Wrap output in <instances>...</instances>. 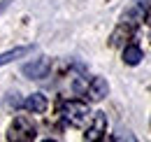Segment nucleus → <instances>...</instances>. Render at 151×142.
I'll return each instance as SVG.
<instances>
[{"label": "nucleus", "instance_id": "obj_1", "mask_svg": "<svg viewBox=\"0 0 151 142\" xmlns=\"http://www.w3.org/2000/svg\"><path fill=\"white\" fill-rule=\"evenodd\" d=\"M60 117H63V121L70 126H84L88 119H91V109L86 103H79V100H65V103H60Z\"/></svg>", "mask_w": 151, "mask_h": 142}, {"label": "nucleus", "instance_id": "obj_2", "mask_svg": "<svg viewBox=\"0 0 151 142\" xmlns=\"http://www.w3.org/2000/svg\"><path fill=\"white\" fill-rule=\"evenodd\" d=\"M35 138H37V128L28 117H17L7 130V140H14V142H30Z\"/></svg>", "mask_w": 151, "mask_h": 142}, {"label": "nucleus", "instance_id": "obj_3", "mask_svg": "<svg viewBox=\"0 0 151 142\" xmlns=\"http://www.w3.org/2000/svg\"><path fill=\"white\" fill-rule=\"evenodd\" d=\"M149 14H151V0H135L130 7L126 9L121 23H126L130 28H137L144 19H149Z\"/></svg>", "mask_w": 151, "mask_h": 142}, {"label": "nucleus", "instance_id": "obj_4", "mask_svg": "<svg viewBox=\"0 0 151 142\" xmlns=\"http://www.w3.org/2000/svg\"><path fill=\"white\" fill-rule=\"evenodd\" d=\"M49 70H51V61L49 58H37V61L23 65V75L28 79H44L49 75Z\"/></svg>", "mask_w": 151, "mask_h": 142}, {"label": "nucleus", "instance_id": "obj_5", "mask_svg": "<svg viewBox=\"0 0 151 142\" xmlns=\"http://www.w3.org/2000/svg\"><path fill=\"white\" fill-rule=\"evenodd\" d=\"M105 130H107V117H105L102 112H95L93 114V124L88 126V130L84 133V140H88V142L100 140V138L105 135Z\"/></svg>", "mask_w": 151, "mask_h": 142}, {"label": "nucleus", "instance_id": "obj_6", "mask_svg": "<svg viewBox=\"0 0 151 142\" xmlns=\"http://www.w3.org/2000/svg\"><path fill=\"white\" fill-rule=\"evenodd\" d=\"M84 93H86L88 100H102V98L109 93V84H107V79H102V77H93V79L88 82V86L84 89Z\"/></svg>", "mask_w": 151, "mask_h": 142}, {"label": "nucleus", "instance_id": "obj_7", "mask_svg": "<svg viewBox=\"0 0 151 142\" xmlns=\"http://www.w3.org/2000/svg\"><path fill=\"white\" fill-rule=\"evenodd\" d=\"M35 51V44H28V47H17V49H9V51L0 54V68L2 65H7V63H14L17 58H23V56H28V54Z\"/></svg>", "mask_w": 151, "mask_h": 142}, {"label": "nucleus", "instance_id": "obj_8", "mask_svg": "<svg viewBox=\"0 0 151 142\" xmlns=\"http://www.w3.org/2000/svg\"><path fill=\"white\" fill-rule=\"evenodd\" d=\"M21 105L26 107L28 112H33V114H42V112L47 109V96H42V93H33V96H28Z\"/></svg>", "mask_w": 151, "mask_h": 142}, {"label": "nucleus", "instance_id": "obj_9", "mask_svg": "<svg viewBox=\"0 0 151 142\" xmlns=\"http://www.w3.org/2000/svg\"><path fill=\"white\" fill-rule=\"evenodd\" d=\"M142 58H144V54H142V49H139L137 44H128V47L123 49V63H126V65H137Z\"/></svg>", "mask_w": 151, "mask_h": 142}, {"label": "nucleus", "instance_id": "obj_10", "mask_svg": "<svg viewBox=\"0 0 151 142\" xmlns=\"http://www.w3.org/2000/svg\"><path fill=\"white\" fill-rule=\"evenodd\" d=\"M12 2H14V0H2V2H0V14H2V12H5V9L12 5Z\"/></svg>", "mask_w": 151, "mask_h": 142}]
</instances>
